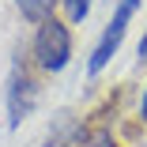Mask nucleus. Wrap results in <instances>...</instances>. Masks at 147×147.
<instances>
[{"instance_id":"f257e3e1","label":"nucleus","mask_w":147,"mask_h":147,"mask_svg":"<svg viewBox=\"0 0 147 147\" xmlns=\"http://www.w3.org/2000/svg\"><path fill=\"white\" fill-rule=\"evenodd\" d=\"M26 57L42 76H61L72 57H76V38H72V26L64 19H45L34 26V38L26 45Z\"/></svg>"},{"instance_id":"20e7f679","label":"nucleus","mask_w":147,"mask_h":147,"mask_svg":"<svg viewBox=\"0 0 147 147\" xmlns=\"http://www.w3.org/2000/svg\"><path fill=\"white\" fill-rule=\"evenodd\" d=\"M83 128V117H76V113H57L53 117V125H49V132H45V140H42V147H72V140H76V132Z\"/></svg>"},{"instance_id":"0eeeda50","label":"nucleus","mask_w":147,"mask_h":147,"mask_svg":"<svg viewBox=\"0 0 147 147\" xmlns=\"http://www.w3.org/2000/svg\"><path fill=\"white\" fill-rule=\"evenodd\" d=\"M91 4H94V0H61L64 23H68V26H79L87 15H91Z\"/></svg>"},{"instance_id":"6e6552de","label":"nucleus","mask_w":147,"mask_h":147,"mask_svg":"<svg viewBox=\"0 0 147 147\" xmlns=\"http://www.w3.org/2000/svg\"><path fill=\"white\" fill-rule=\"evenodd\" d=\"M136 121L147 128V87H143V94H140V102H136Z\"/></svg>"},{"instance_id":"423d86ee","label":"nucleus","mask_w":147,"mask_h":147,"mask_svg":"<svg viewBox=\"0 0 147 147\" xmlns=\"http://www.w3.org/2000/svg\"><path fill=\"white\" fill-rule=\"evenodd\" d=\"M11 4H15V11L30 23V26H38V23H45V19H57L61 0H11Z\"/></svg>"},{"instance_id":"1a4fd4ad","label":"nucleus","mask_w":147,"mask_h":147,"mask_svg":"<svg viewBox=\"0 0 147 147\" xmlns=\"http://www.w3.org/2000/svg\"><path fill=\"white\" fill-rule=\"evenodd\" d=\"M136 53H140V64H147V30H143V38H140V45H136Z\"/></svg>"},{"instance_id":"39448f33","label":"nucleus","mask_w":147,"mask_h":147,"mask_svg":"<svg viewBox=\"0 0 147 147\" xmlns=\"http://www.w3.org/2000/svg\"><path fill=\"white\" fill-rule=\"evenodd\" d=\"M72 147H121V140H117L113 128L102 125V121H83V128L76 132Z\"/></svg>"},{"instance_id":"f03ea898","label":"nucleus","mask_w":147,"mask_h":147,"mask_svg":"<svg viewBox=\"0 0 147 147\" xmlns=\"http://www.w3.org/2000/svg\"><path fill=\"white\" fill-rule=\"evenodd\" d=\"M140 8H143V0H117V4H113L109 23L102 26V34H98L91 57H87V76H91V79H98V76L109 68V61L121 53V45H125V38H128V26H132V19L140 15Z\"/></svg>"},{"instance_id":"7ed1b4c3","label":"nucleus","mask_w":147,"mask_h":147,"mask_svg":"<svg viewBox=\"0 0 147 147\" xmlns=\"http://www.w3.org/2000/svg\"><path fill=\"white\" fill-rule=\"evenodd\" d=\"M38 102H42V72L30 64V57H26L23 64L15 61V68L8 72V87H4L8 128H11V132H15V128H23L26 117H34Z\"/></svg>"}]
</instances>
